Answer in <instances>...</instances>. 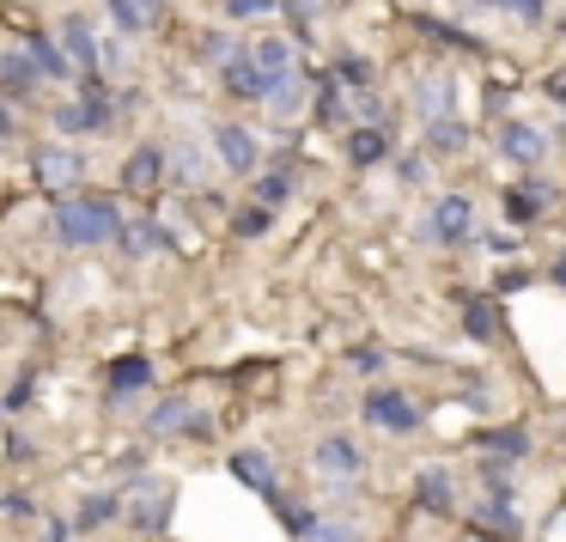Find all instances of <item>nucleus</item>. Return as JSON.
Masks as SVG:
<instances>
[{"label": "nucleus", "mask_w": 566, "mask_h": 542, "mask_svg": "<svg viewBox=\"0 0 566 542\" xmlns=\"http://www.w3.org/2000/svg\"><path fill=\"white\" fill-rule=\"evenodd\" d=\"M548 13H554V0H512L517 25H548Z\"/></svg>", "instance_id": "obj_46"}, {"label": "nucleus", "mask_w": 566, "mask_h": 542, "mask_svg": "<svg viewBox=\"0 0 566 542\" xmlns=\"http://www.w3.org/2000/svg\"><path fill=\"white\" fill-rule=\"evenodd\" d=\"M359 415H366V427H378L384 439H415V432L427 427L420 403L402 390V384H371V390L359 396Z\"/></svg>", "instance_id": "obj_4"}, {"label": "nucleus", "mask_w": 566, "mask_h": 542, "mask_svg": "<svg viewBox=\"0 0 566 542\" xmlns=\"http://www.w3.org/2000/svg\"><path fill=\"white\" fill-rule=\"evenodd\" d=\"M305 542H359V530H354V518H323L317 536H305Z\"/></svg>", "instance_id": "obj_45"}, {"label": "nucleus", "mask_w": 566, "mask_h": 542, "mask_svg": "<svg viewBox=\"0 0 566 542\" xmlns=\"http://www.w3.org/2000/svg\"><path fill=\"white\" fill-rule=\"evenodd\" d=\"M420 147L432 153V159H457V153H469V123L463 116H427L420 123Z\"/></svg>", "instance_id": "obj_24"}, {"label": "nucleus", "mask_w": 566, "mask_h": 542, "mask_svg": "<svg viewBox=\"0 0 566 542\" xmlns=\"http://www.w3.org/2000/svg\"><path fill=\"white\" fill-rule=\"evenodd\" d=\"M281 7H286V19H293V31H298V43H305V38H311V13H317L323 0H281Z\"/></svg>", "instance_id": "obj_47"}, {"label": "nucleus", "mask_w": 566, "mask_h": 542, "mask_svg": "<svg viewBox=\"0 0 566 542\" xmlns=\"http://www.w3.org/2000/svg\"><path fill=\"white\" fill-rule=\"evenodd\" d=\"M123 512H128V493L104 488V493H86V500H80L74 524H80V536H98V530H104V524H116Z\"/></svg>", "instance_id": "obj_25"}, {"label": "nucleus", "mask_w": 566, "mask_h": 542, "mask_svg": "<svg viewBox=\"0 0 566 542\" xmlns=\"http://www.w3.org/2000/svg\"><path fill=\"white\" fill-rule=\"evenodd\" d=\"M55 31H62L67 55H74V62H80V74H104V67L116 62V50H111V43L98 38V25H92L86 13H67L62 25H55Z\"/></svg>", "instance_id": "obj_15"}, {"label": "nucleus", "mask_w": 566, "mask_h": 542, "mask_svg": "<svg viewBox=\"0 0 566 542\" xmlns=\"http://www.w3.org/2000/svg\"><path fill=\"white\" fill-rule=\"evenodd\" d=\"M524 286H530V274H524V269H505V274H493V293H500V299L524 293Z\"/></svg>", "instance_id": "obj_51"}, {"label": "nucleus", "mask_w": 566, "mask_h": 542, "mask_svg": "<svg viewBox=\"0 0 566 542\" xmlns=\"http://www.w3.org/2000/svg\"><path fill=\"white\" fill-rule=\"evenodd\" d=\"M542 98L560 104V111H566V74H548V80H542Z\"/></svg>", "instance_id": "obj_53"}, {"label": "nucleus", "mask_w": 566, "mask_h": 542, "mask_svg": "<svg viewBox=\"0 0 566 542\" xmlns=\"http://www.w3.org/2000/svg\"><path fill=\"white\" fill-rule=\"evenodd\" d=\"M548 281H554V286H560V293H566V250H560V257L548 262Z\"/></svg>", "instance_id": "obj_55"}, {"label": "nucleus", "mask_w": 566, "mask_h": 542, "mask_svg": "<svg viewBox=\"0 0 566 542\" xmlns=\"http://www.w3.org/2000/svg\"><path fill=\"white\" fill-rule=\"evenodd\" d=\"M347 98H354V92H342L335 67H329V74H317V123L323 128H342L347 116H354V104H347Z\"/></svg>", "instance_id": "obj_29"}, {"label": "nucleus", "mask_w": 566, "mask_h": 542, "mask_svg": "<svg viewBox=\"0 0 566 542\" xmlns=\"http://www.w3.org/2000/svg\"><path fill=\"white\" fill-rule=\"evenodd\" d=\"M354 116H359V123H384V128H396V111L384 104V92H359V98H354Z\"/></svg>", "instance_id": "obj_43"}, {"label": "nucleus", "mask_w": 566, "mask_h": 542, "mask_svg": "<svg viewBox=\"0 0 566 542\" xmlns=\"http://www.w3.org/2000/svg\"><path fill=\"white\" fill-rule=\"evenodd\" d=\"M475 244H481V250H493V257H517V244H524V238H505V232H475Z\"/></svg>", "instance_id": "obj_50"}, {"label": "nucleus", "mask_w": 566, "mask_h": 542, "mask_svg": "<svg viewBox=\"0 0 566 542\" xmlns=\"http://www.w3.org/2000/svg\"><path fill=\"white\" fill-rule=\"evenodd\" d=\"M55 135H111L116 128V86L104 74H80L74 80V104H62V111L50 116Z\"/></svg>", "instance_id": "obj_2"}, {"label": "nucleus", "mask_w": 566, "mask_h": 542, "mask_svg": "<svg viewBox=\"0 0 566 542\" xmlns=\"http://www.w3.org/2000/svg\"><path fill=\"white\" fill-rule=\"evenodd\" d=\"M469 536H475V542H505V536H488V530H469Z\"/></svg>", "instance_id": "obj_58"}, {"label": "nucleus", "mask_w": 566, "mask_h": 542, "mask_svg": "<svg viewBox=\"0 0 566 542\" xmlns=\"http://www.w3.org/2000/svg\"><path fill=\"white\" fill-rule=\"evenodd\" d=\"M31 396H38V372H19V378L7 384V415H25Z\"/></svg>", "instance_id": "obj_44"}, {"label": "nucleus", "mask_w": 566, "mask_h": 542, "mask_svg": "<svg viewBox=\"0 0 566 542\" xmlns=\"http://www.w3.org/2000/svg\"><path fill=\"white\" fill-rule=\"evenodd\" d=\"M554 201H560V184H554V177H542V171H524L500 196V208H505V220H512L517 232H530L536 220H548V213H554Z\"/></svg>", "instance_id": "obj_8"}, {"label": "nucleus", "mask_w": 566, "mask_h": 542, "mask_svg": "<svg viewBox=\"0 0 566 542\" xmlns=\"http://www.w3.org/2000/svg\"><path fill=\"white\" fill-rule=\"evenodd\" d=\"M43 86H50V74L38 67V55H31L25 43H13V50L0 55V98H7V104H19V111H25Z\"/></svg>", "instance_id": "obj_11"}, {"label": "nucleus", "mask_w": 566, "mask_h": 542, "mask_svg": "<svg viewBox=\"0 0 566 542\" xmlns=\"http://www.w3.org/2000/svg\"><path fill=\"white\" fill-rule=\"evenodd\" d=\"M415 111H420V123H427V116H451L457 111V80L451 74H427L415 86Z\"/></svg>", "instance_id": "obj_27"}, {"label": "nucleus", "mask_w": 566, "mask_h": 542, "mask_svg": "<svg viewBox=\"0 0 566 542\" xmlns=\"http://www.w3.org/2000/svg\"><path fill=\"white\" fill-rule=\"evenodd\" d=\"M475 451H488V457H530V432L524 427H481L475 432Z\"/></svg>", "instance_id": "obj_32"}, {"label": "nucleus", "mask_w": 566, "mask_h": 542, "mask_svg": "<svg viewBox=\"0 0 566 542\" xmlns=\"http://www.w3.org/2000/svg\"><path fill=\"white\" fill-rule=\"evenodd\" d=\"M0 512H7V524H31V518H38V505H31V493H7V500H0Z\"/></svg>", "instance_id": "obj_48"}, {"label": "nucleus", "mask_w": 566, "mask_h": 542, "mask_svg": "<svg viewBox=\"0 0 566 542\" xmlns=\"http://www.w3.org/2000/svg\"><path fill=\"white\" fill-rule=\"evenodd\" d=\"M420 238H427V244H439V250L469 244V238H475V201H469L463 189L439 196V201L427 208V220H420Z\"/></svg>", "instance_id": "obj_7"}, {"label": "nucleus", "mask_w": 566, "mask_h": 542, "mask_svg": "<svg viewBox=\"0 0 566 542\" xmlns=\"http://www.w3.org/2000/svg\"><path fill=\"white\" fill-rule=\"evenodd\" d=\"M31 177H38V189L50 201L80 196V184H86V159H80L74 147H62V140H43V147L31 153Z\"/></svg>", "instance_id": "obj_6"}, {"label": "nucleus", "mask_w": 566, "mask_h": 542, "mask_svg": "<svg viewBox=\"0 0 566 542\" xmlns=\"http://www.w3.org/2000/svg\"><path fill=\"white\" fill-rule=\"evenodd\" d=\"M208 177V153L196 140H171V189H196Z\"/></svg>", "instance_id": "obj_31"}, {"label": "nucleus", "mask_w": 566, "mask_h": 542, "mask_svg": "<svg viewBox=\"0 0 566 542\" xmlns=\"http://www.w3.org/2000/svg\"><path fill=\"white\" fill-rule=\"evenodd\" d=\"M560 147H566V140H560Z\"/></svg>", "instance_id": "obj_59"}, {"label": "nucleus", "mask_w": 566, "mask_h": 542, "mask_svg": "<svg viewBox=\"0 0 566 542\" xmlns=\"http://www.w3.org/2000/svg\"><path fill=\"white\" fill-rule=\"evenodd\" d=\"M256 62L269 67V80H286V74H298V38H256Z\"/></svg>", "instance_id": "obj_30"}, {"label": "nucleus", "mask_w": 566, "mask_h": 542, "mask_svg": "<svg viewBox=\"0 0 566 542\" xmlns=\"http://www.w3.org/2000/svg\"><path fill=\"white\" fill-rule=\"evenodd\" d=\"M481 500H512L517 505V469H512V457H488L481 451Z\"/></svg>", "instance_id": "obj_28"}, {"label": "nucleus", "mask_w": 566, "mask_h": 542, "mask_svg": "<svg viewBox=\"0 0 566 542\" xmlns=\"http://www.w3.org/2000/svg\"><path fill=\"white\" fill-rule=\"evenodd\" d=\"M274 13H286L281 0H226V19L232 25H256V19H274Z\"/></svg>", "instance_id": "obj_40"}, {"label": "nucleus", "mask_w": 566, "mask_h": 542, "mask_svg": "<svg viewBox=\"0 0 566 542\" xmlns=\"http://www.w3.org/2000/svg\"><path fill=\"white\" fill-rule=\"evenodd\" d=\"M311 469H317L323 481H342V476H359L366 469V451H359L347 432H323L317 445H311Z\"/></svg>", "instance_id": "obj_20"}, {"label": "nucleus", "mask_w": 566, "mask_h": 542, "mask_svg": "<svg viewBox=\"0 0 566 542\" xmlns=\"http://www.w3.org/2000/svg\"><path fill=\"white\" fill-rule=\"evenodd\" d=\"M420 31H427L432 43H439V50H481V38H469L463 25H444V19H415Z\"/></svg>", "instance_id": "obj_39"}, {"label": "nucleus", "mask_w": 566, "mask_h": 542, "mask_svg": "<svg viewBox=\"0 0 566 542\" xmlns=\"http://www.w3.org/2000/svg\"><path fill=\"white\" fill-rule=\"evenodd\" d=\"M220 92H226V98H238V104H269L274 80H269V67L256 62V43H244V50L220 67Z\"/></svg>", "instance_id": "obj_10"}, {"label": "nucleus", "mask_w": 566, "mask_h": 542, "mask_svg": "<svg viewBox=\"0 0 566 542\" xmlns=\"http://www.w3.org/2000/svg\"><path fill=\"white\" fill-rule=\"evenodd\" d=\"M123 226H128L123 201H116V196H92V189L50 201V213H43V232H50V244H62V250L116 244V238H123Z\"/></svg>", "instance_id": "obj_1"}, {"label": "nucleus", "mask_w": 566, "mask_h": 542, "mask_svg": "<svg viewBox=\"0 0 566 542\" xmlns=\"http://www.w3.org/2000/svg\"><path fill=\"white\" fill-rule=\"evenodd\" d=\"M505 104H512V92H505V86H493V92H488V116H500Z\"/></svg>", "instance_id": "obj_54"}, {"label": "nucleus", "mask_w": 566, "mask_h": 542, "mask_svg": "<svg viewBox=\"0 0 566 542\" xmlns=\"http://www.w3.org/2000/svg\"><path fill=\"white\" fill-rule=\"evenodd\" d=\"M19 43L38 55V67L50 74V86H74V80H80V62L67 55L62 31H19Z\"/></svg>", "instance_id": "obj_19"}, {"label": "nucleus", "mask_w": 566, "mask_h": 542, "mask_svg": "<svg viewBox=\"0 0 566 542\" xmlns=\"http://www.w3.org/2000/svg\"><path fill=\"white\" fill-rule=\"evenodd\" d=\"M238 50H244V38H232V31H208V38L196 43V62H208V67H226Z\"/></svg>", "instance_id": "obj_37"}, {"label": "nucleus", "mask_w": 566, "mask_h": 542, "mask_svg": "<svg viewBox=\"0 0 566 542\" xmlns=\"http://www.w3.org/2000/svg\"><path fill=\"white\" fill-rule=\"evenodd\" d=\"M104 13H111V25L123 31V38H147V31H153V19L140 13L135 0H104Z\"/></svg>", "instance_id": "obj_38"}, {"label": "nucleus", "mask_w": 566, "mask_h": 542, "mask_svg": "<svg viewBox=\"0 0 566 542\" xmlns=\"http://www.w3.org/2000/svg\"><path fill=\"white\" fill-rule=\"evenodd\" d=\"M415 505L427 518H451L457 512V469L451 463H420L415 469Z\"/></svg>", "instance_id": "obj_18"}, {"label": "nucleus", "mask_w": 566, "mask_h": 542, "mask_svg": "<svg viewBox=\"0 0 566 542\" xmlns=\"http://www.w3.org/2000/svg\"><path fill=\"white\" fill-rule=\"evenodd\" d=\"M74 530H80V524H67V518H43L38 542H74Z\"/></svg>", "instance_id": "obj_52"}, {"label": "nucleus", "mask_w": 566, "mask_h": 542, "mask_svg": "<svg viewBox=\"0 0 566 542\" xmlns=\"http://www.w3.org/2000/svg\"><path fill=\"white\" fill-rule=\"evenodd\" d=\"M342 366L354 372V378H378V372L390 366V354H384V347H347V354H342Z\"/></svg>", "instance_id": "obj_41"}, {"label": "nucleus", "mask_w": 566, "mask_h": 542, "mask_svg": "<svg viewBox=\"0 0 566 542\" xmlns=\"http://www.w3.org/2000/svg\"><path fill=\"white\" fill-rule=\"evenodd\" d=\"M226 469H232L238 488H250L256 500L281 505V469H274V457H269V451H256V445H238V451L226 457Z\"/></svg>", "instance_id": "obj_14"}, {"label": "nucleus", "mask_w": 566, "mask_h": 542, "mask_svg": "<svg viewBox=\"0 0 566 542\" xmlns=\"http://www.w3.org/2000/svg\"><path fill=\"white\" fill-rule=\"evenodd\" d=\"M140 427H147V439H213V415L196 408L189 396H159Z\"/></svg>", "instance_id": "obj_5"}, {"label": "nucleus", "mask_w": 566, "mask_h": 542, "mask_svg": "<svg viewBox=\"0 0 566 542\" xmlns=\"http://www.w3.org/2000/svg\"><path fill=\"white\" fill-rule=\"evenodd\" d=\"M396 128H384V123H359V128H347L342 135V159L354 165V171H371V165H390L396 159Z\"/></svg>", "instance_id": "obj_16"}, {"label": "nucleus", "mask_w": 566, "mask_h": 542, "mask_svg": "<svg viewBox=\"0 0 566 542\" xmlns=\"http://www.w3.org/2000/svg\"><path fill=\"white\" fill-rule=\"evenodd\" d=\"M31 457H38V445H31V432L7 427V463H31Z\"/></svg>", "instance_id": "obj_49"}, {"label": "nucleus", "mask_w": 566, "mask_h": 542, "mask_svg": "<svg viewBox=\"0 0 566 542\" xmlns=\"http://www.w3.org/2000/svg\"><path fill=\"white\" fill-rule=\"evenodd\" d=\"M463 335L481 347L505 342V311H500V293H469L463 299Z\"/></svg>", "instance_id": "obj_22"}, {"label": "nucleus", "mask_w": 566, "mask_h": 542, "mask_svg": "<svg viewBox=\"0 0 566 542\" xmlns=\"http://www.w3.org/2000/svg\"><path fill=\"white\" fill-rule=\"evenodd\" d=\"M317 524H323V512H317L311 500H281V530H286V542L317 536Z\"/></svg>", "instance_id": "obj_34"}, {"label": "nucleus", "mask_w": 566, "mask_h": 542, "mask_svg": "<svg viewBox=\"0 0 566 542\" xmlns=\"http://www.w3.org/2000/svg\"><path fill=\"white\" fill-rule=\"evenodd\" d=\"M469 530H488V536L517 542L524 518H517V505H512V500H481V505H475V518H469Z\"/></svg>", "instance_id": "obj_26"}, {"label": "nucleus", "mask_w": 566, "mask_h": 542, "mask_svg": "<svg viewBox=\"0 0 566 542\" xmlns=\"http://www.w3.org/2000/svg\"><path fill=\"white\" fill-rule=\"evenodd\" d=\"M274 232V208H262V201H250V208L232 213V238H244V244H256V238Z\"/></svg>", "instance_id": "obj_36"}, {"label": "nucleus", "mask_w": 566, "mask_h": 542, "mask_svg": "<svg viewBox=\"0 0 566 542\" xmlns=\"http://www.w3.org/2000/svg\"><path fill=\"white\" fill-rule=\"evenodd\" d=\"M475 7H488V13H512V0H475Z\"/></svg>", "instance_id": "obj_57"}, {"label": "nucleus", "mask_w": 566, "mask_h": 542, "mask_svg": "<svg viewBox=\"0 0 566 542\" xmlns=\"http://www.w3.org/2000/svg\"><path fill=\"white\" fill-rule=\"evenodd\" d=\"M213 153H220V165L232 177H244V184L262 171V135H256V128H244V123H220V128H213Z\"/></svg>", "instance_id": "obj_13"}, {"label": "nucleus", "mask_w": 566, "mask_h": 542, "mask_svg": "<svg viewBox=\"0 0 566 542\" xmlns=\"http://www.w3.org/2000/svg\"><path fill=\"white\" fill-rule=\"evenodd\" d=\"M305 104H317V74H311V67H298V74L274 80V92H269L274 123H298V116H305Z\"/></svg>", "instance_id": "obj_23"}, {"label": "nucleus", "mask_w": 566, "mask_h": 542, "mask_svg": "<svg viewBox=\"0 0 566 542\" xmlns=\"http://www.w3.org/2000/svg\"><path fill=\"white\" fill-rule=\"evenodd\" d=\"M116 250H123L128 262H147V257H165V250H177V238H171V226L165 220H128L123 226V238H116Z\"/></svg>", "instance_id": "obj_21"}, {"label": "nucleus", "mask_w": 566, "mask_h": 542, "mask_svg": "<svg viewBox=\"0 0 566 542\" xmlns=\"http://www.w3.org/2000/svg\"><path fill=\"white\" fill-rule=\"evenodd\" d=\"M123 189L128 196H159V189H171V147L165 140H140L123 159Z\"/></svg>", "instance_id": "obj_9"}, {"label": "nucleus", "mask_w": 566, "mask_h": 542, "mask_svg": "<svg viewBox=\"0 0 566 542\" xmlns=\"http://www.w3.org/2000/svg\"><path fill=\"white\" fill-rule=\"evenodd\" d=\"M128 493V524L140 530V536H165L171 530V512H177V481L159 476V469H135V476L123 481Z\"/></svg>", "instance_id": "obj_3"}, {"label": "nucleus", "mask_w": 566, "mask_h": 542, "mask_svg": "<svg viewBox=\"0 0 566 542\" xmlns=\"http://www.w3.org/2000/svg\"><path fill=\"white\" fill-rule=\"evenodd\" d=\"M427 159H432L427 147H420V153H396V184H402V189H420V184H427Z\"/></svg>", "instance_id": "obj_42"}, {"label": "nucleus", "mask_w": 566, "mask_h": 542, "mask_svg": "<svg viewBox=\"0 0 566 542\" xmlns=\"http://www.w3.org/2000/svg\"><path fill=\"white\" fill-rule=\"evenodd\" d=\"M293 171H286V165H274V171H256L250 177V201H262V208H286V201H293Z\"/></svg>", "instance_id": "obj_33"}, {"label": "nucleus", "mask_w": 566, "mask_h": 542, "mask_svg": "<svg viewBox=\"0 0 566 542\" xmlns=\"http://www.w3.org/2000/svg\"><path fill=\"white\" fill-rule=\"evenodd\" d=\"M335 80H342L354 98L359 92H378V67H371L366 55H335Z\"/></svg>", "instance_id": "obj_35"}, {"label": "nucleus", "mask_w": 566, "mask_h": 542, "mask_svg": "<svg viewBox=\"0 0 566 542\" xmlns=\"http://www.w3.org/2000/svg\"><path fill=\"white\" fill-rule=\"evenodd\" d=\"M493 153H500L505 165H517V171H536V165L554 153V135L536 128V123H505L500 135H493Z\"/></svg>", "instance_id": "obj_12"}, {"label": "nucleus", "mask_w": 566, "mask_h": 542, "mask_svg": "<svg viewBox=\"0 0 566 542\" xmlns=\"http://www.w3.org/2000/svg\"><path fill=\"white\" fill-rule=\"evenodd\" d=\"M135 7H140V13L153 19V25H165V0H135Z\"/></svg>", "instance_id": "obj_56"}, {"label": "nucleus", "mask_w": 566, "mask_h": 542, "mask_svg": "<svg viewBox=\"0 0 566 542\" xmlns=\"http://www.w3.org/2000/svg\"><path fill=\"white\" fill-rule=\"evenodd\" d=\"M147 384H153L147 354H116L111 366H104V403L123 408V403H135V396H147Z\"/></svg>", "instance_id": "obj_17"}]
</instances>
